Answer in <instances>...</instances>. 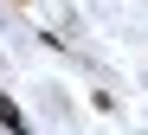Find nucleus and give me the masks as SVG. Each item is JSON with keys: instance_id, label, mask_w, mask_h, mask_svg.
<instances>
[{"instance_id": "2", "label": "nucleus", "mask_w": 148, "mask_h": 135, "mask_svg": "<svg viewBox=\"0 0 148 135\" xmlns=\"http://www.w3.org/2000/svg\"><path fill=\"white\" fill-rule=\"evenodd\" d=\"M19 7H26V0H19Z\"/></svg>"}, {"instance_id": "1", "label": "nucleus", "mask_w": 148, "mask_h": 135, "mask_svg": "<svg viewBox=\"0 0 148 135\" xmlns=\"http://www.w3.org/2000/svg\"><path fill=\"white\" fill-rule=\"evenodd\" d=\"M0 129H26V110H19L13 97H0Z\"/></svg>"}]
</instances>
